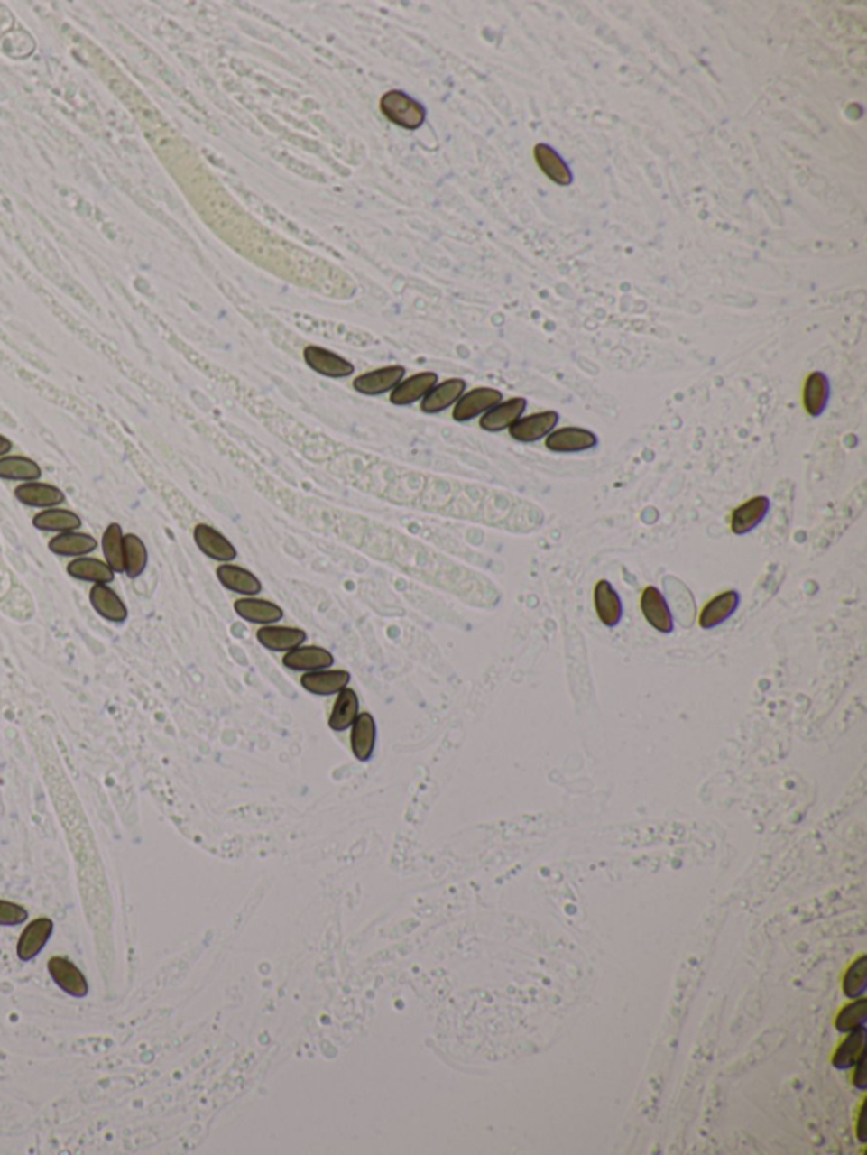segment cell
I'll return each mask as SVG.
<instances>
[{
    "label": "cell",
    "mask_w": 867,
    "mask_h": 1155,
    "mask_svg": "<svg viewBox=\"0 0 867 1155\" xmlns=\"http://www.w3.org/2000/svg\"><path fill=\"white\" fill-rule=\"evenodd\" d=\"M349 743H351L353 756L361 762L370 761L374 751V744H376V722L372 714L363 712L356 716L355 724L351 725Z\"/></svg>",
    "instance_id": "cell-24"
},
{
    "label": "cell",
    "mask_w": 867,
    "mask_h": 1155,
    "mask_svg": "<svg viewBox=\"0 0 867 1155\" xmlns=\"http://www.w3.org/2000/svg\"><path fill=\"white\" fill-rule=\"evenodd\" d=\"M90 605L102 619L112 624H125L127 620V606L123 598L112 590L109 585H94L90 588Z\"/></svg>",
    "instance_id": "cell-21"
},
{
    "label": "cell",
    "mask_w": 867,
    "mask_h": 1155,
    "mask_svg": "<svg viewBox=\"0 0 867 1155\" xmlns=\"http://www.w3.org/2000/svg\"><path fill=\"white\" fill-rule=\"evenodd\" d=\"M53 930H55V923L51 919L42 917L31 921L17 940V957L23 963L36 959L46 947V944L50 942Z\"/></svg>",
    "instance_id": "cell-10"
},
{
    "label": "cell",
    "mask_w": 867,
    "mask_h": 1155,
    "mask_svg": "<svg viewBox=\"0 0 867 1155\" xmlns=\"http://www.w3.org/2000/svg\"><path fill=\"white\" fill-rule=\"evenodd\" d=\"M15 500L31 509H55L65 504L67 496L51 483L29 482L17 485L14 490Z\"/></svg>",
    "instance_id": "cell-7"
},
{
    "label": "cell",
    "mask_w": 867,
    "mask_h": 1155,
    "mask_svg": "<svg viewBox=\"0 0 867 1155\" xmlns=\"http://www.w3.org/2000/svg\"><path fill=\"white\" fill-rule=\"evenodd\" d=\"M867 988V957L862 956L851 966L844 979V993L847 998H861Z\"/></svg>",
    "instance_id": "cell-35"
},
{
    "label": "cell",
    "mask_w": 867,
    "mask_h": 1155,
    "mask_svg": "<svg viewBox=\"0 0 867 1155\" xmlns=\"http://www.w3.org/2000/svg\"><path fill=\"white\" fill-rule=\"evenodd\" d=\"M29 911L23 905L0 900V927H17L28 920Z\"/></svg>",
    "instance_id": "cell-37"
},
{
    "label": "cell",
    "mask_w": 867,
    "mask_h": 1155,
    "mask_svg": "<svg viewBox=\"0 0 867 1155\" xmlns=\"http://www.w3.org/2000/svg\"><path fill=\"white\" fill-rule=\"evenodd\" d=\"M283 664L291 671H318L327 670L334 664V656L327 649L318 646H300L285 652Z\"/></svg>",
    "instance_id": "cell-13"
},
{
    "label": "cell",
    "mask_w": 867,
    "mask_h": 1155,
    "mask_svg": "<svg viewBox=\"0 0 867 1155\" xmlns=\"http://www.w3.org/2000/svg\"><path fill=\"white\" fill-rule=\"evenodd\" d=\"M67 573L75 579L87 581L92 585H111L115 578V573L112 571L109 564L90 556L75 558L73 561H69Z\"/></svg>",
    "instance_id": "cell-25"
},
{
    "label": "cell",
    "mask_w": 867,
    "mask_h": 1155,
    "mask_svg": "<svg viewBox=\"0 0 867 1155\" xmlns=\"http://www.w3.org/2000/svg\"><path fill=\"white\" fill-rule=\"evenodd\" d=\"M853 1085H855V1087H857V1089H861V1091H864V1089H866L867 1087L866 1058H864V1059L859 1060V1062L855 1064V1076H853Z\"/></svg>",
    "instance_id": "cell-38"
},
{
    "label": "cell",
    "mask_w": 867,
    "mask_h": 1155,
    "mask_svg": "<svg viewBox=\"0 0 867 1155\" xmlns=\"http://www.w3.org/2000/svg\"><path fill=\"white\" fill-rule=\"evenodd\" d=\"M100 546L106 563L111 566L112 571L125 573V532L119 523H109L102 534Z\"/></svg>",
    "instance_id": "cell-32"
},
{
    "label": "cell",
    "mask_w": 867,
    "mask_h": 1155,
    "mask_svg": "<svg viewBox=\"0 0 867 1155\" xmlns=\"http://www.w3.org/2000/svg\"><path fill=\"white\" fill-rule=\"evenodd\" d=\"M303 359L312 372L318 373L326 378H346L355 373L353 363H349L347 359L332 353L326 347L314 346V344L303 349Z\"/></svg>",
    "instance_id": "cell-3"
},
{
    "label": "cell",
    "mask_w": 867,
    "mask_h": 1155,
    "mask_svg": "<svg viewBox=\"0 0 867 1155\" xmlns=\"http://www.w3.org/2000/svg\"><path fill=\"white\" fill-rule=\"evenodd\" d=\"M527 409V400L522 397L500 402L496 407L480 417V427L486 432H502L513 426Z\"/></svg>",
    "instance_id": "cell-19"
},
{
    "label": "cell",
    "mask_w": 867,
    "mask_h": 1155,
    "mask_svg": "<svg viewBox=\"0 0 867 1155\" xmlns=\"http://www.w3.org/2000/svg\"><path fill=\"white\" fill-rule=\"evenodd\" d=\"M866 998H861V1000L853 1002V1003L849 1004V1006H845V1008L840 1012V1015L837 1017V1030L847 1033V1031H853L855 1030V1029L866 1027Z\"/></svg>",
    "instance_id": "cell-36"
},
{
    "label": "cell",
    "mask_w": 867,
    "mask_h": 1155,
    "mask_svg": "<svg viewBox=\"0 0 867 1155\" xmlns=\"http://www.w3.org/2000/svg\"><path fill=\"white\" fill-rule=\"evenodd\" d=\"M351 681V674L345 670H318L303 673L300 685L305 691L317 697H331L345 689Z\"/></svg>",
    "instance_id": "cell-14"
},
{
    "label": "cell",
    "mask_w": 867,
    "mask_h": 1155,
    "mask_svg": "<svg viewBox=\"0 0 867 1155\" xmlns=\"http://www.w3.org/2000/svg\"><path fill=\"white\" fill-rule=\"evenodd\" d=\"M466 392V382L463 378H449L434 386L420 402V411L429 415L441 413L463 397Z\"/></svg>",
    "instance_id": "cell-15"
},
{
    "label": "cell",
    "mask_w": 867,
    "mask_h": 1155,
    "mask_svg": "<svg viewBox=\"0 0 867 1155\" xmlns=\"http://www.w3.org/2000/svg\"><path fill=\"white\" fill-rule=\"evenodd\" d=\"M256 639L264 649L272 652H289L291 649L303 646L307 641V633L299 627H283V625H263L256 633Z\"/></svg>",
    "instance_id": "cell-16"
},
{
    "label": "cell",
    "mask_w": 867,
    "mask_h": 1155,
    "mask_svg": "<svg viewBox=\"0 0 867 1155\" xmlns=\"http://www.w3.org/2000/svg\"><path fill=\"white\" fill-rule=\"evenodd\" d=\"M857 1133H859V1141H862V1143H866V1106L862 1108L861 1116H859V1128H857Z\"/></svg>",
    "instance_id": "cell-39"
},
{
    "label": "cell",
    "mask_w": 867,
    "mask_h": 1155,
    "mask_svg": "<svg viewBox=\"0 0 867 1155\" xmlns=\"http://www.w3.org/2000/svg\"><path fill=\"white\" fill-rule=\"evenodd\" d=\"M380 110L390 123L409 131H415L426 123L424 106L400 90L386 92L380 100Z\"/></svg>",
    "instance_id": "cell-1"
},
{
    "label": "cell",
    "mask_w": 867,
    "mask_h": 1155,
    "mask_svg": "<svg viewBox=\"0 0 867 1155\" xmlns=\"http://www.w3.org/2000/svg\"><path fill=\"white\" fill-rule=\"evenodd\" d=\"M830 399V383L822 372L808 374L803 386V407L810 417H820L825 412Z\"/></svg>",
    "instance_id": "cell-29"
},
{
    "label": "cell",
    "mask_w": 867,
    "mask_h": 1155,
    "mask_svg": "<svg viewBox=\"0 0 867 1155\" xmlns=\"http://www.w3.org/2000/svg\"><path fill=\"white\" fill-rule=\"evenodd\" d=\"M534 158H536L537 165L542 170V173L552 180L554 183L567 187L573 183V173L569 170V166L566 165L565 160L559 156V152H554L551 146L548 144H536L534 148Z\"/></svg>",
    "instance_id": "cell-30"
},
{
    "label": "cell",
    "mask_w": 867,
    "mask_h": 1155,
    "mask_svg": "<svg viewBox=\"0 0 867 1155\" xmlns=\"http://www.w3.org/2000/svg\"><path fill=\"white\" fill-rule=\"evenodd\" d=\"M235 612L243 620L258 625H275L283 619V608L270 600H263L256 596H244L235 600Z\"/></svg>",
    "instance_id": "cell-20"
},
{
    "label": "cell",
    "mask_w": 867,
    "mask_h": 1155,
    "mask_svg": "<svg viewBox=\"0 0 867 1155\" xmlns=\"http://www.w3.org/2000/svg\"><path fill=\"white\" fill-rule=\"evenodd\" d=\"M405 378V368L393 365L378 368L373 372L363 373L355 378L353 388L366 397H378L386 392H392Z\"/></svg>",
    "instance_id": "cell-8"
},
{
    "label": "cell",
    "mask_w": 867,
    "mask_h": 1155,
    "mask_svg": "<svg viewBox=\"0 0 867 1155\" xmlns=\"http://www.w3.org/2000/svg\"><path fill=\"white\" fill-rule=\"evenodd\" d=\"M500 402H503V395L495 388H488V386L473 388L469 392H465L463 397L456 402L453 419L459 424H465L492 411Z\"/></svg>",
    "instance_id": "cell-2"
},
{
    "label": "cell",
    "mask_w": 867,
    "mask_h": 1155,
    "mask_svg": "<svg viewBox=\"0 0 867 1155\" xmlns=\"http://www.w3.org/2000/svg\"><path fill=\"white\" fill-rule=\"evenodd\" d=\"M48 973L56 986L71 998H87L88 983L82 971L67 957H51L48 961Z\"/></svg>",
    "instance_id": "cell-6"
},
{
    "label": "cell",
    "mask_w": 867,
    "mask_h": 1155,
    "mask_svg": "<svg viewBox=\"0 0 867 1155\" xmlns=\"http://www.w3.org/2000/svg\"><path fill=\"white\" fill-rule=\"evenodd\" d=\"M148 566V550L141 537L136 534H125V575L136 579L144 573Z\"/></svg>",
    "instance_id": "cell-34"
},
{
    "label": "cell",
    "mask_w": 867,
    "mask_h": 1155,
    "mask_svg": "<svg viewBox=\"0 0 867 1155\" xmlns=\"http://www.w3.org/2000/svg\"><path fill=\"white\" fill-rule=\"evenodd\" d=\"M216 575L222 587L229 592L244 595V596H256L262 593V581L246 568H241L233 563H222L217 568Z\"/></svg>",
    "instance_id": "cell-18"
},
{
    "label": "cell",
    "mask_w": 867,
    "mask_h": 1155,
    "mask_svg": "<svg viewBox=\"0 0 867 1155\" xmlns=\"http://www.w3.org/2000/svg\"><path fill=\"white\" fill-rule=\"evenodd\" d=\"M193 541H195V544H197V548L200 550V552L206 554L207 558H210L214 561L231 563L237 558V550L233 546V542L224 534H221L217 529L210 527L208 523L195 525Z\"/></svg>",
    "instance_id": "cell-4"
},
{
    "label": "cell",
    "mask_w": 867,
    "mask_h": 1155,
    "mask_svg": "<svg viewBox=\"0 0 867 1155\" xmlns=\"http://www.w3.org/2000/svg\"><path fill=\"white\" fill-rule=\"evenodd\" d=\"M42 476V467L28 456L7 454L0 457V480L29 483L38 482Z\"/></svg>",
    "instance_id": "cell-26"
},
{
    "label": "cell",
    "mask_w": 867,
    "mask_h": 1155,
    "mask_svg": "<svg viewBox=\"0 0 867 1155\" xmlns=\"http://www.w3.org/2000/svg\"><path fill=\"white\" fill-rule=\"evenodd\" d=\"M359 716V698L355 689L346 687L337 693V698L332 707L329 716V727L334 732H345L351 729L356 716Z\"/></svg>",
    "instance_id": "cell-31"
},
{
    "label": "cell",
    "mask_w": 867,
    "mask_h": 1155,
    "mask_svg": "<svg viewBox=\"0 0 867 1155\" xmlns=\"http://www.w3.org/2000/svg\"><path fill=\"white\" fill-rule=\"evenodd\" d=\"M32 525L42 531V532H56V534H63V532H75L82 527V519L78 517V513L71 512L69 509L42 510L40 513L34 515Z\"/></svg>",
    "instance_id": "cell-28"
},
{
    "label": "cell",
    "mask_w": 867,
    "mask_h": 1155,
    "mask_svg": "<svg viewBox=\"0 0 867 1155\" xmlns=\"http://www.w3.org/2000/svg\"><path fill=\"white\" fill-rule=\"evenodd\" d=\"M559 422V413L554 411H546V412L532 413L527 417H521L513 426L510 427V438L519 442H537V440L546 439L556 424Z\"/></svg>",
    "instance_id": "cell-9"
},
{
    "label": "cell",
    "mask_w": 867,
    "mask_h": 1155,
    "mask_svg": "<svg viewBox=\"0 0 867 1155\" xmlns=\"http://www.w3.org/2000/svg\"><path fill=\"white\" fill-rule=\"evenodd\" d=\"M544 444L552 453H581L596 448L598 438L583 427H561L552 430Z\"/></svg>",
    "instance_id": "cell-5"
},
{
    "label": "cell",
    "mask_w": 867,
    "mask_h": 1155,
    "mask_svg": "<svg viewBox=\"0 0 867 1155\" xmlns=\"http://www.w3.org/2000/svg\"><path fill=\"white\" fill-rule=\"evenodd\" d=\"M98 548L96 537L83 532H63L53 537L48 544V550L61 558H82Z\"/></svg>",
    "instance_id": "cell-27"
},
{
    "label": "cell",
    "mask_w": 867,
    "mask_h": 1155,
    "mask_svg": "<svg viewBox=\"0 0 867 1155\" xmlns=\"http://www.w3.org/2000/svg\"><path fill=\"white\" fill-rule=\"evenodd\" d=\"M593 602H595L596 615H598V619L604 625H606V627L619 625L622 615H623V606H622L619 593L615 592V588L612 587L610 581L600 579L595 585Z\"/></svg>",
    "instance_id": "cell-22"
},
{
    "label": "cell",
    "mask_w": 867,
    "mask_h": 1155,
    "mask_svg": "<svg viewBox=\"0 0 867 1155\" xmlns=\"http://www.w3.org/2000/svg\"><path fill=\"white\" fill-rule=\"evenodd\" d=\"M741 604V596L735 590H727V592L720 593L714 596L706 605L703 606L702 614H700V627L705 631L715 629L718 625H722L725 620H729L735 610L739 608Z\"/></svg>",
    "instance_id": "cell-23"
},
{
    "label": "cell",
    "mask_w": 867,
    "mask_h": 1155,
    "mask_svg": "<svg viewBox=\"0 0 867 1155\" xmlns=\"http://www.w3.org/2000/svg\"><path fill=\"white\" fill-rule=\"evenodd\" d=\"M641 608L647 622L662 633H671L675 629V622L668 602L656 587H647L641 596Z\"/></svg>",
    "instance_id": "cell-17"
},
{
    "label": "cell",
    "mask_w": 867,
    "mask_h": 1155,
    "mask_svg": "<svg viewBox=\"0 0 867 1155\" xmlns=\"http://www.w3.org/2000/svg\"><path fill=\"white\" fill-rule=\"evenodd\" d=\"M771 509V502L768 496H754L732 512L730 529L735 536H743L754 531L762 522Z\"/></svg>",
    "instance_id": "cell-12"
},
{
    "label": "cell",
    "mask_w": 867,
    "mask_h": 1155,
    "mask_svg": "<svg viewBox=\"0 0 867 1155\" xmlns=\"http://www.w3.org/2000/svg\"><path fill=\"white\" fill-rule=\"evenodd\" d=\"M866 1058V1027L855 1029L840 1046L834 1056V1066L837 1069H851L855 1064Z\"/></svg>",
    "instance_id": "cell-33"
},
{
    "label": "cell",
    "mask_w": 867,
    "mask_h": 1155,
    "mask_svg": "<svg viewBox=\"0 0 867 1155\" xmlns=\"http://www.w3.org/2000/svg\"><path fill=\"white\" fill-rule=\"evenodd\" d=\"M13 448H14L13 440L9 439V438H5L4 434H0V457H4V456H7V454H11Z\"/></svg>",
    "instance_id": "cell-40"
},
{
    "label": "cell",
    "mask_w": 867,
    "mask_h": 1155,
    "mask_svg": "<svg viewBox=\"0 0 867 1155\" xmlns=\"http://www.w3.org/2000/svg\"><path fill=\"white\" fill-rule=\"evenodd\" d=\"M438 383H439V376L436 373H417L407 380H401L399 385L390 392V402L397 407H407L415 402H422L427 393Z\"/></svg>",
    "instance_id": "cell-11"
}]
</instances>
